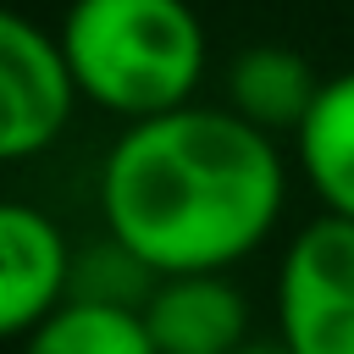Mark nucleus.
I'll return each mask as SVG.
<instances>
[{"mask_svg":"<svg viewBox=\"0 0 354 354\" xmlns=\"http://www.w3.org/2000/svg\"><path fill=\"white\" fill-rule=\"evenodd\" d=\"M293 138H299V166L315 199L326 205L321 216L354 221V72H337L321 83Z\"/></svg>","mask_w":354,"mask_h":354,"instance_id":"obj_8","label":"nucleus"},{"mask_svg":"<svg viewBox=\"0 0 354 354\" xmlns=\"http://www.w3.org/2000/svg\"><path fill=\"white\" fill-rule=\"evenodd\" d=\"M277 332L288 354H354V221L299 227L277 271Z\"/></svg>","mask_w":354,"mask_h":354,"instance_id":"obj_3","label":"nucleus"},{"mask_svg":"<svg viewBox=\"0 0 354 354\" xmlns=\"http://www.w3.org/2000/svg\"><path fill=\"white\" fill-rule=\"evenodd\" d=\"M155 354H238L249 348V304L227 277H160L144 299Z\"/></svg>","mask_w":354,"mask_h":354,"instance_id":"obj_6","label":"nucleus"},{"mask_svg":"<svg viewBox=\"0 0 354 354\" xmlns=\"http://www.w3.org/2000/svg\"><path fill=\"white\" fill-rule=\"evenodd\" d=\"M72 299V243L17 199H0V343L39 332Z\"/></svg>","mask_w":354,"mask_h":354,"instance_id":"obj_5","label":"nucleus"},{"mask_svg":"<svg viewBox=\"0 0 354 354\" xmlns=\"http://www.w3.org/2000/svg\"><path fill=\"white\" fill-rule=\"evenodd\" d=\"M77 83L61 39L0 6V166L50 149L72 116Z\"/></svg>","mask_w":354,"mask_h":354,"instance_id":"obj_4","label":"nucleus"},{"mask_svg":"<svg viewBox=\"0 0 354 354\" xmlns=\"http://www.w3.org/2000/svg\"><path fill=\"white\" fill-rule=\"evenodd\" d=\"M55 39L77 94L127 127L194 105L205 77V28L188 0H72Z\"/></svg>","mask_w":354,"mask_h":354,"instance_id":"obj_2","label":"nucleus"},{"mask_svg":"<svg viewBox=\"0 0 354 354\" xmlns=\"http://www.w3.org/2000/svg\"><path fill=\"white\" fill-rule=\"evenodd\" d=\"M238 354H288L282 343H249V348H238Z\"/></svg>","mask_w":354,"mask_h":354,"instance_id":"obj_10","label":"nucleus"},{"mask_svg":"<svg viewBox=\"0 0 354 354\" xmlns=\"http://www.w3.org/2000/svg\"><path fill=\"white\" fill-rule=\"evenodd\" d=\"M227 94H232V116H243L249 127L299 133V122L321 94V77L288 44H249L227 72Z\"/></svg>","mask_w":354,"mask_h":354,"instance_id":"obj_7","label":"nucleus"},{"mask_svg":"<svg viewBox=\"0 0 354 354\" xmlns=\"http://www.w3.org/2000/svg\"><path fill=\"white\" fill-rule=\"evenodd\" d=\"M282 199L271 133L216 105L133 122L100 166L105 238L149 277H221L266 243Z\"/></svg>","mask_w":354,"mask_h":354,"instance_id":"obj_1","label":"nucleus"},{"mask_svg":"<svg viewBox=\"0 0 354 354\" xmlns=\"http://www.w3.org/2000/svg\"><path fill=\"white\" fill-rule=\"evenodd\" d=\"M22 354H155L144 310L66 299L39 332L22 337Z\"/></svg>","mask_w":354,"mask_h":354,"instance_id":"obj_9","label":"nucleus"}]
</instances>
